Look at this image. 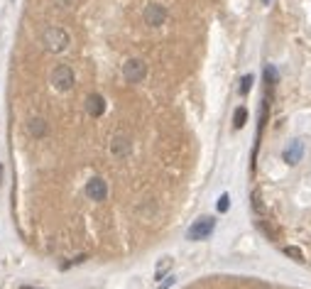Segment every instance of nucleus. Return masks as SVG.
Instances as JSON below:
<instances>
[{
	"instance_id": "1",
	"label": "nucleus",
	"mask_w": 311,
	"mask_h": 289,
	"mask_svg": "<svg viewBox=\"0 0 311 289\" xmlns=\"http://www.w3.org/2000/svg\"><path fill=\"white\" fill-rule=\"evenodd\" d=\"M71 44V35L64 30V27H47L42 32V47L52 54H62L66 52Z\"/></svg>"
},
{
	"instance_id": "2",
	"label": "nucleus",
	"mask_w": 311,
	"mask_h": 289,
	"mask_svg": "<svg viewBox=\"0 0 311 289\" xmlns=\"http://www.w3.org/2000/svg\"><path fill=\"white\" fill-rule=\"evenodd\" d=\"M49 83H52L57 91H62V93L71 91L74 83H76L74 69H71L69 64H59V66H54V71H52V76H49Z\"/></svg>"
},
{
	"instance_id": "3",
	"label": "nucleus",
	"mask_w": 311,
	"mask_h": 289,
	"mask_svg": "<svg viewBox=\"0 0 311 289\" xmlns=\"http://www.w3.org/2000/svg\"><path fill=\"white\" fill-rule=\"evenodd\" d=\"M147 62L145 59H127L123 64V79L127 83H142L147 79Z\"/></svg>"
},
{
	"instance_id": "4",
	"label": "nucleus",
	"mask_w": 311,
	"mask_h": 289,
	"mask_svg": "<svg viewBox=\"0 0 311 289\" xmlns=\"http://www.w3.org/2000/svg\"><path fill=\"white\" fill-rule=\"evenodd\" d=\"M169 18V10L162 5V3H149L145 10H142V20L147 27H162Z\"/></svg>"
},
{
	"instance_id": "5",
	"label": "nucleus",
	"mask_w": 311,
	"mask_h": 289,
	"mask_svg": "<svg viewBox=\"0 0 311 289\" xmlns=\"http://www.w3.org/2000/svg\"><path fill=\"white\" fill-rule=\"evenodd\" d=\"M216 230V218H211V216H204V218H199L191 228H189V233H187V238L189 240H206L211 233Z\"/></svg>"
},
{
	"instance_id": "6",
	"label": "nucleus",
	"mask_w": 311,
	"mask_h": 289,
	"mask_svg": "<svg viewBox=\"0 0 311 289\" xmlns=\"http://www.w3.org/2000/svg\"><path fill=\"white\" fill-rule=\"evenodd\" d=\"M110 152H113V157H118V160H127V157L132 155V140H130L127 132L113 135V140H110Z\"/></svg>"
},
{
	"instance_id": "7",
	"label": "nucleus",
	"mask_w": 311,
	"mask_h": 289,
	"mask_svg": "<svg viewBox=\"0 0 311 289\" xmlns=\"http://www.w3.org/2000/svg\"><path fill=\"white\" fill-rule=\"evenodd\" d=\"M83 194H86L91 201H105V196H108V184H105V179H101V177L88 179Z\"/></svg>"
},
{
	"instance_id": "8",
	"label": "nucleus",
	"mask_w": 311,
	"mask_h": 289,
	"mask_svg": "<svg viewBox=\"0 0 311 289\" xmlns=\"http://www.w3.org/2000/svg\"><path fill=\"white\" fill-rule=\"evenodd\" d=\"M83 108L91 118H101L105 113V98L101 93H88L86 101H83Z\"/></svg>"
},
{
	"instance_id": "9",
	"label": "nucleus",
	"mask_w": 311,
	"mask_h": 289,
	"mask_svg": "<svg viewBox=\"0 0 311 289\" xmlns=\"http://www.w3.org/2000/svg\"><path fill=\"white\" fill-rule=\"evenodd\" d=\"M301 157H304V142L301 140H291L287 147H284V152H282V160L287 165H299Z\"/></svg>"
},
{
	"instance_id": "10",
	"label": "nucleus",
	"mask_w": 311,
	"mask_h": 289,
	"mask_svg": "<svg viewBox=\"0 0 311 289\" xmlns=\"http://www.w3.org/2000/svg\"><path fill=\"white\" fill-rule=\"evenodd\" d=\"M27 132L35 137V140H42L49 135V123L44 118H30L27 120Z\"/></svg>"
},
{
	"instance_id": "11",
	"label": "nucleus",
	"mask_w": 311,
	"mask_h": 289,
	"mask_svg": "<svg viewBox=\"0 0 311 289\" xmlns=\"http://www.w3.org/2000/svg\"><path fill=\"white\" fill-rule=\"evenodd\" d=\"M172 265H174V260H172V257H162V260L157 262V267H154V277L162 279V277L172 269Z\"/></svg>"
},
{
	"instance_id": "12",
	"label": "nucleus",
	"mask_w": 311,
	"mask_h": 289,
	"mask_svg": "<svg viewBox=\"0 0 311 289\" xmlns=\"http://www.w3.org/2000/svg\"><path fill=\"white\" fill-rule=\"evenodd\" d=\"M245 120H248V108H245V105L235 108V113H233V127L240 130V127L245 125Z\"/></svg>"
},
{
	"instance_id": "13",
	"label": "nucleus",
	"mask_w": 311,
	"mask_h": 289,
	"mask_svg": "<svg viewBox=\"0 0 311 289\" xmlns=\"http://www.w3.org/2000/svg\"><path fill=\"white\" fill-rule=\"evenodd\" d=\"M284 255L291 257V260H296V262H304V252H301L296 245H287V248H284Z\"/></svg>"
},
{
	"instance_id": "14",
	"label": "nucleus",
	"mask_w": 311,
	"mask_h": 289,
	"mask_svg": "<svg viewBox=\"0 0 311 289\" xmlns=\"http://www.w3.org/2000/svg\"><path fill=\"white\" fill-rule=\"evenodd\" d=\"M252 81H255V79H252V74L243 76V81H240V88H238V91H240V96H248V93H250V88H252Z\"/></svg>"
},
{
	"instance_id": "15",
	"label": "nucleus",
	"mask_w": 311,
	"mask_h": 289,
	"mask_svg": "<svg viewBox=\"0 0 311 289\" xmlns=\"http://www.w3.org/2000/svg\"><path fill=\"white\" fill-rule=\"evenodd\" d=\"M252 208H255V213H265V206H262L260 191H252Z\"/></svg>"
},
{
	"instance_id": "16",
	"label": "nucleus",
	"mask_w": 311,
	"mask_h": 289,
	"mask_svg": "<svg viewBox=\"0 0 311 289\" xmlns=\"http://www.w3.org/2000/svg\"><path fill=\"white\" fill-rule=\"evenodd\" d=\"M265 79H267V83H270V86H274V83H277V71H274V66H267V69H265Z\"/></svg>"
},
{
	"instance_id": "17",
	"label": "nucleus",
	"mask_w": 311,
	"mask_h": 289,
	"mask_svg": "<svg viewBox=\"0 0 311 289\" xmlns=\"http://www.w3.org/2000/svg\"><path fill=\"white\" fill-rule=\"evenodd\" d=\"M228 206H230V196H228V194H223V196L218 199V211H221V213H226V211H228Z\"/></svg>"
},
{
	"instance_id": "18",
	"label": "nucleus",
	"mask_w": 311,
	"mask_h": 289,
	"mask_svg": "<svg viewBox=\"0 0 311 289\" xmlns=\"http://www.w3.org/2000/svg\"><path fill=\"white\" fill-rule=\"evenodd\" d=\"M54 5H57L59 10H69V8L74 5V0H54Z\"/></svg>"
},
{
	"instance_id": "19",
	"label": "nucleus",
	"mask_w": 311,
	"mask_h": 289,
	"mask_svg": "<svg viewBox=\"0 0 311 289\" xmlns=\"http://www.w3.org/2000/svg\"><path fill=\"white\" fill-rule=\"evenodd\" d=\"M174 282H177V277H174V274H169V277H167V282H165V284H160V289H169Z\"/></svg>"
},
{
	"instance_id": "20",
	"label": "nucleus",
	"mask_w": 311,
	"mask_h": 289,
	"mask_svg": "<svg viewBox=\"0 0 311 289\" xmlns=\"http://www.w3.org/2000/svg\"><path fill=\"white\" fill-rule=\"evenodd\" d=\"M22 289H37V287H30V284H25V287H22Z\"/></svg>"
},
{
	"instance_id": "21",
	"label": "nucleus",
	"mask_w": 311,
	"mask_h": 289,
	"mask_svg": "<svg viewBox=\"0 0 311 289\" xmlns=\"http://www.w3.org/2000/svg\"><path fill=\"white\" fill-rule=\"evenodd\" d=\"M0 182H3V167H0Z\"/></svg>"
},
{
	"instance_id": "22",
	"label": "nucleus",
	"mask_w": 311,
	"mask_h": 289,
	"mask_svg": "<svg viewBox=\"0 0 311 289\" xmlns=\"http://www.w3.org/2000/svg\"><path fill=\"white\" fill-rule=\"evenodd\" d=\"M191 289H196V287H191Z\"/></svg>"
}]
</instances>
